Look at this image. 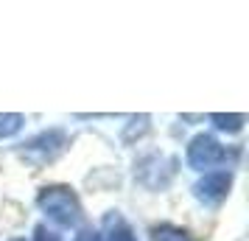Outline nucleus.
Listing matches in <instances>:
<instances>
[{
    "instance_id": "2",
    "label": "nucleus",
    "mask_w": 249,
    "mask_h": 241,
    "mask_svg": "<svg viewBox=\"0 0 249 241\" xmlns=\"http://www.w3.org/2000/svg\"><path fill=\"white\" fill-rule=\"evenodd\" d=\"M235 160H238V151L227 149L213 135H196L188 143V166L196 168V171L213 168V166H227V163H235Z\"/></svg>"
},
{
    "instance_id": "6",
    "label": "nucleus",
    "mask_w": 249,
    "mask_h": 241,
    "mask_svg": "<svg viewBox=\"0 0 249 241\" xmlns=\"http://www.w3.org/2000/svg\"><path fill=\"white\" fill-rule=\"evenodd\" d=\"M151 241H193L182 227H174V224H160V227L151 230Z\"/></svg>"
},
{
    "instance_id": "7",
    "label": "nucleus",
    "mask_w": 249,
    "mask_h": 241,
    "mask_svg": "<svg viewBox=\"0 0 249 241\" xmlns=\"http://www.w3.org/2000/svg\"><path fill=\"white\" fill-rule=\"evenodd\" d=\"M210 121H213L215 129H221V132H241L244 129V115H221V112H213L210 115Z\"/></svg>"
},
{
    "instance_id": "3",
    "label": "nucleus",
    "mask_w": 249,
    "mask_h": 241,
    "mask_svg": "<svg viewBox=\"0 0 249 241\" xmlns=\"http://www.w3.org/2000/svg\"><path fill=\"white\" fill-rule=\"evenodd\" d=\"M232 188V174L230 171H213V174H204L199 183L193 185V196L204 202V205H218Z\"/></svg>"
},
{
    "instance_id": "1",
    "label": "nucleus",
    "mask_w": 249,
    "mask_h": 241,
    "mask_svg": "<svg viewBox=\"0 0 249 241\" xmlns=\"http://www.w3.org/2000/svg\"><path fill=\"white\" fill-rule=\"evenodd\" d=\"M36 205L51 222H56L59 227H79L84 210H81L79 196L73 194V188L68 185H48L39 191Z\"/></svg>"
},
{
    "instance_id": "10",
    "label": "nucleus",
    "mask_w": 249,
    "mask_h": 241,
    "mask_svg": "<svg viewBox=\"0 0 249 241\" xmlns=\"http://www.w3.org/2000/svg\"><path fill=\"white\" fill-rule=\"evenodd\" d=\"M76 241H101V233H95V230H84V233H79V239Z\"/></svg>"
},
{
    "instance_id": "4",
    "label": "nucleus",
    "mask_w": 249,
    "mask_h": 241,
    "mask_svg": "<svg viewBox=\"0 0 249 241\" xmlns=\"http://www.w3.org/2000/svg\"><path fill=\"white\" fill-rule=\"evenodd\" d=\"M65 146V135L59 132V129H51L45 135H39L28 143V151H42V160H51L53 154H59Z\"/></svg>"
},
{
    "instance_id": "11",
    "label": "nucleus",
    "mask_w": 249,
    "mask_h": 241,
    "mask_svg": "<svg viewBox=\"0 0 249 241\" xmlns=\"http://www.w3.org/2000/svg\"><path fill=\"white\" fill-rule=\"evenodd\" d=\"M14 241H23V239H14Z\"/></svg>"
},
{
    "instance_id": "5",
    "label": "nucleus",
    "mask_w": 249,
    "mask_h": 241,
    "mask_svg": "<svg viewBox=\"0 0 249 241\" xmlns=\"http://www.w3.org/2000/svg\"><path fill=\"white\" fill-rule=\"evenodd\" d=\"M101 241H135V233L124 222V216L112 210V213H107V219H104V239Z\"/></svg>"
},
{
    "instance_id": "9",
    "label": "nucleus",
    "mask_w": 249,
    "mask_h": 241,
    "mask_svg": "<svg viewBox=\"0 0 249 241\" xmlns=\"http://www.w3.org/2000/svg\"><path fill=\"white\" fill-rule=\"evenodd\" d=\"M34 241H59V236H56V230H51L48 224H36Z\"/></svg>"
},
{
    "instance_id": "8",
    "label": "nucleus",
    "mask_w": 249,
    "mask_h": 241,
    "mask_svg": "<svg viewBox=\"0 0 249 241\" xmlns=\"http://www.w3.org/2000/svg\"><path fill=\"white\" fill-rule=\"evenodd\" d=\"M20 129H23V115H17V112H0V140L17 135Z\"/></svg>"
}]
</instances>
